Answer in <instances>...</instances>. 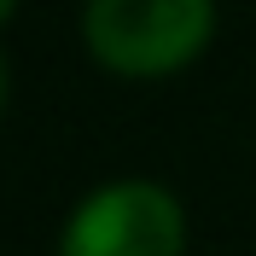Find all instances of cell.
I'll use <instances>...</instances> for the list:
<instances>
[{"instance_id": "6da1fadb", "label": "cell", "mask_w": 256, "mask_h": 256, "mask_svg": "<svg viewBox=\"0 0 256 256\" xmlns=\"http://www.w3.org/2000/svg\"><path fill=\"white\" fill-rule=\"evenodd\" d=\"M88 52L116 76H169L204 52L216 0H88Z\"/></svg>"}, {"instance_id": "7a4b0ae2", "label": "cell", "mask_w": 256, "mask_h": 256, "mask_svg": "<svg viewBox=\"0 0 256 256\" xmlns=\"http://www.w3.org/2000/svg\"><path fill=\"white\" fill-rule=\"evenodd\" d=\"M180 204L152 180H116L70 216L58 256H180Z\"/></svg>"}, {"instance_id": "3957f363", "label": "cell", "mask_w": 256, "mask_h": 256, "mask_svg": "<svg viewBox=\"0 0 256 256\" xmlns=\"http://www.w3.org/2000/svg\"><path fill=\"white\" fill-rule=\"evenodd\" d=\"M0 111H6V64H0Z\"/></svg>"}, {"instance_id": "277c9868", "label": "cell", "mask_w": 256, "mask_h": 256, "mask_svg": "<svg viewBox=\"0 0 256 256\" xmlns=\"http://www.w3.org/2000/svg\"><path fill=\"white\" fill-rule=\"evenodd\" d=\"M12 6H18V0H0V24H6V18H12Z\"/></svg>"}]
</instances>
